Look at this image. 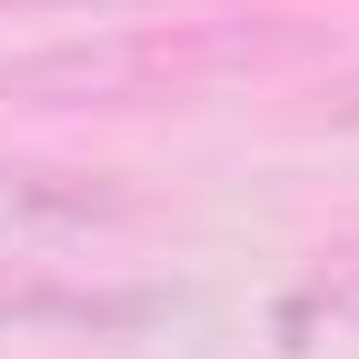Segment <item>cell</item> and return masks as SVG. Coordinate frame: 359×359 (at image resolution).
I'll use <instances>...</instances> for the list:
<instances>
[{
    "mask_svg": "<svg viewBox=\"0 0 359 359\" xmlns=\"http://www.w3.org/2000/svg\"><path fill=\"white\" fill-rule=\"evenodd\" d=\"M130 210H140V200H130L120 170L0 150V250H11V240H90V230H120Z\"/></svg>",
    "mask_w": 359,
    "mask_h": 359,
    "instance_id": "7a4b0ae2",
    "label": "cell"
},
{
    "mask_svg": "<svg viewBox=\"0 0 359 359\" xmlns=\"http://www.w3.org/2000/svg\"><path fill=\"white\" fill-rule=\"evenodd\" d=\"M160 309L150 290H100V280H50V259H0V320H80V330H110V320H140Z\"/></svg>",
    "mask_w": 359,
    "mask_h": 359,
    "instance_id": "3957f363",
    "label": "cell"
},
{
    "mask_svg": "<svg viewBox=\"0 0 359 359\" xmlns=\"http://www.w3.org/2000/svg\"><path fill=\"white\" fill-rule=\"evenodd\" d=\"M269 330H280V349H330V339H359V250L309 259L299 280L280 290Z\"/></svg>",
    "mask_w": 359,
    "mask_h": 359,
    "instance_id": "277c9868",
    "label": "cell"
},
{
    "mask_svg": "<svg viewBox=\"0 0 359 359\" xmlns=\"http://www.w3.org/2000/svg\"><path fill=\"white\" fill-rule=\"evenodd\" d=\"M309 50L299 20L269 11H190V20H100L70 40H40V50L0 60V100L20 110H210L240 100V90L280 80Z\"/></svg>",
    "mask_w": 359,
    "mask_h": 359,
    "instance_id": "6da1fadb",
    "label": "cell"
},
{
    "mask_svg": "<svg viewBox=\"0 0 359 359\" xmlns=\"http://www.w3.org/2000/svg\"><path fill=\"white\" fill-rule=\"evenodd\" d=\"M70 11H90V20H120V11H140V0H0V20H70Z\"/></svg>",
    "mask_w": 359,
    "mask_h": 359,
    "instance_id": "5b68a950",
    "label": "cell"
}]
</instances>
